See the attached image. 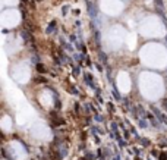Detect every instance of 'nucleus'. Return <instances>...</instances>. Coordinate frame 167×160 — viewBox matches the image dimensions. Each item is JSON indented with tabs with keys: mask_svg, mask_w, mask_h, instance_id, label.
<instances>
[{
	"mask_svg": "<svg viewBox=\"0 0 167 160\" xmlns=\"http://www.w3.org/2000/svg\"><path fill=\"white\" fill-rule=\"evenodd\" d=\"M37 71L40 72V73H44V72H46V69H44V66H43L41 63H37Z\"/></svg>",
	"mask_w": 167,
	"mask_h": 160,
	"instance_id": "4",
	"label": "nucleus"
},
{
	"mask_svg": "<svg viewBox=\"0 0 167 160\" xmlns=\"http://www.w3.org/2000/svg\"><path fill=\"white\" fill-rule=\"evenodd\" d=\"M67 9H69L67 6H63V15H66V12H67Z\"/></svg>",
	"mask_w": 167,
	"mask_h": 160,
	"instance_id": "6",
	"label": "nucleus"
},
{
	"mask_svg": "<svg viewBox=\"0 0 167 160\" xmlns=\"http://www.w3.org/2000/svg\"><path fill=\"white\" fill-rule=\"evenodd\" d=\"M166 40H167V37H166Z\"/></svg>",
	"mask_w": 167,
	"mask_h": 160,
	"instance_id": "9",
	"label": "nucleus"
},
{
	"mask_svg": "<svg viewBox=\"0 0 167 160\" xmlns=\"http://www.w3.org/2000/svg\"><path fill=\"white\" fill-rule=\"evenodd\" d=\"M21 2H24V3H28V2H30V0H21Z\"/></svg>",
	"mask_w": 167,
	"mask_h": 160,
	"instance_id": "7",
	"label": "nucleus"
},
{
	"mask_svg": "<svg viewBox=\"0 0 167 160\" xmlns=\"http://www.w3.org/2000/svg\"><path fill=\"white\" fill-rule=\"evenodd\" d=\"M21 37L24 38V41H34V37L28 30H22L21 31Z\"/></svg>",
	"mask_w": 167,
	"mask_h": 160,
	"instance_id": "1",
	"label": "nucleus"
},
{
	"mask_svg": "<svg viewBox=\"0 0 167 160\" xmlns=\"http://www.w3.org/2000/svg\"><path fill=\"white\" fill-rule=\"evenodd\" d=\"M71 41L75 43V41H76V37H75V35H71Z\"/></svg>",
	"mask_w": 167,
	"mask_h": 160,
	"instance_id": "5",
	"label": "nucleus"
},
{
	"mask_svg": "<svg viewBox=\"0 0 167 160\" xmlns=\"http://www.w3.org/2000/svg\"><path fill=\"white\" fill-rule=\"evenodd\" d=\"M54 27H56V21H51V22H50V24H48V27H47V34H51V32H53L54 31Z\"/></svg>",
	"mask_w": 167,
	"mask_h": 160,
	"instance_id": "3",
	"label": "nucleus"
},
{
	"mask_svg": "<svg viewBox=\"0 0 167 160\" xmlns=\"http://www.w3.org/2000/svg\"><path fill=\"white\" fill-rule=\"evenodd\" d=\"M88 10H90L91 18H97V10L95 9H92V3H88Z\"/></svg>",
	"mask_w": 167,
	"mask_h": 160,
	"instance_id": "2",
	"label": "nucleus"
},
{
	"mask_svg": "<svg viewBox=\"0 0 167 160\" xmlns=\"http://www.w3.org/2000/svg\"><path fill=\"white\" fill-rule=\"evenodd\" d=\"M37 2H41V0H37Z\"/></svg>",
	"mask_w": 167,
	"mask_h": 160,
	"instance_id": "8",
	"label": "nucleus"
}]
</instances>
